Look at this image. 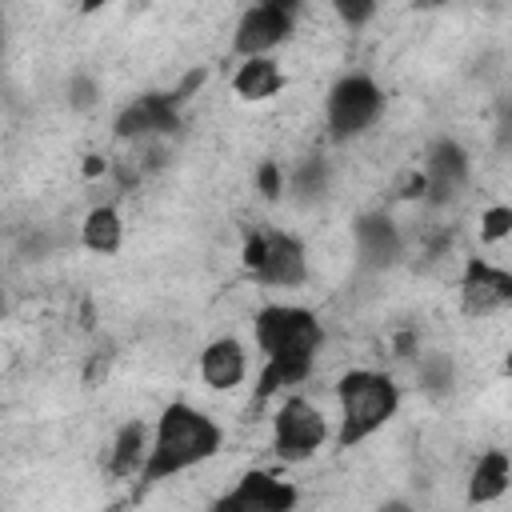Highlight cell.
<instances>
[{
  "mask_svg": "<svg viewBox=\"0 0 512 512\" xmlns=\"http://www.w3.org/2000/svg\"><path fill=\"white\" fill-rule=\"evenodd\" d=\"M252 336L264 356L256 400H268L280 388L304 384L312 376L316 352L324 344V324L304 304H264L252 316Z\"/></svg>",
  "mask_w": 512,
  "mask_h": 512,
  "instance_id": "6da1fadb",
  "label": "cell"
},
{
  "mask_svg": "<svg viewBox=\"0 0 512 512\" xmlns=\"http://www.w3.org/2000/svg\"><path fill=\"white\" fill-rule=\"evenodd\" d=\"M248 376V352L236 336H216L204 344L200 352V380L212 388V392H232L240 388Z\"/></svg>",
  "mask_w": 512,
  "mask_h": 512,
  "instance_id": "4fadbf2b",
  "label": "cell"
},
{
  "mask_svg": "<svg viewBox=\"0 0 512 512\" xmlns=\"http://www.w3.org/2000/svg\"><path fill=\"white\" fill-rule=\"evenodd\" d=\"M328 444V420L308 396H284L272 416V452L280 464H304Z\"/></svg>",
  "mask_w": 512,
  "mask_h": 512,
  "instance_id": "5b68a950",
  "label": "cell"
},
{
  "mask_svg": "<svg viewBox=\"0 0 512 512\" xmlns=\"http://www.w3.org/2000/svg\"><path fill=\"white\" fill-rule=\"evenodd\" d=\"M260 4H272V8H284V12H292V16H296V12L304 8V0H260Z\"/></svg>",
  "mask_w": 512,
  "mask_h": 512,
  "instance_id": "1f68e13d",
  "label": "cell"
},
{
  "mask_svg": "<svg viewBox=\"0 0 512 512\" xmlns=\"http://www.w3.org/2000/svg\"><path fill=\"white\" fill-rule=\"evenodd\" d=\"M104 4H108V0H80V12H84V16H92V12H100Z\"/></svg>",
  "mask_w": 512,
  "mask_h": 512,
  "instance_id": "836d02e7",
  "label": "cell"
},
{
  "mask_svg": "<svg viewBox=\"0 0 512 512\" xmlns=\"http://www.w3.org/2000/svg\"><path fill=\"white\" fill-rule=\"evenodd\" d=\"M496 144H500V148L512 144V96L500 100V108H496Z\"/></svg>",
  "mask_w": 512,
  "mask_h": 512,
  "instance_id": "f1b7e54d",
  "label": "cell"
},
{
  "mask_svg": "<svg viewBox=\"0 0 512 512\" xmlns=\"http://www.w3.org/2000/svg\"><path fill=\"white\" fill-rule=\"evenodd\" d=\"M80 244L96 256H116L124 244V216L116 204H92L80 220Z\"/></svg>",
  "mask_w": 512,
  "mask_h": 512,
  "instance_id": "e0dca14e",
  "label": "cell"
},
{
  "mask_svg": "<svg viewBox=\"0 0 512 512\" xmlns=\"http://www.w3.org/2000/svg\"><path fill=\"white\" fill-rule=\"evenodd\" d=\"M204 80H208V68H192V72H184V76H180V84H176V88H168V96L184 108V100H192V96L200 92V84H204Z\"/></svg>",
  "mask_w": 512,
  "mask_h": 512,
  "instance_id": "4316f807",
  "label": "cell"
},
{
  "mask_svg": "<svg viewBox=\"0 0 512 512\" xmlns=\"http://www.w3.org/2000/svg\"><path fill=\"white\" fill-rule=\"evenodd\" d=\"M252 280L268 284V288H300L308 280V248H304V240L296 232L272 228L264 264L252 272Z\"/></svg>",
  "mask_w": 512,
  "mask_h": 512,
  "instance_id": "7c38bea8",
  "label": "cell"
},
{
  "mask_svg": "<svg viewBox=\"0 0 512 512\" xmlns=\"http://www.w3.org/2000/svg\"><path fill=\"white\" fill-rule=\"evenodd\" d=\"M408 4H412L416 12H436V8H444L448 0H408Z\"/></svg>",
  "mask_w": 512,
  "mask_h": 512,
  "instance_id": "d6a6232c",
  "label": "cell"
},
{
  "mask_svg": "<svg viewBox=\"0 0 512 512\" xmlns=\"http://www.w3.org/2000/svg\"><path fill=\"white\" fill-rule=\"evenodd\" d=\"M284 188H288L284 168H280L276 160H260V164H256V192H260L264 200H280Z\"/></svg>",
  "mask_w": 512,
  "mask_h": 512,
  "instance_id": "603a6c76",
  "label": "cell"
},
{
  "mask_svg": "<svg viewBox=\"0 0 512 512\" xmlns=\"http://www.w3.org/2000/svg\"><path fill=\"white\" fill-rule=\"evenodd\" d=\"M104 172H108V156H96V152L84 156V176H88V180H92V176H104Z\"/></svg>",
  "mask_w": 512,
  "mask_h": 512,
  "instance_id": "4dcf8cb0",
  "label": "cell"
},
{
  "mask_svg": "<svg viewBox=\"0 0 512 512\" xmlns=\"http://www.w3.org/2000/svg\"><path fill=\"white\" fill-rule=\"evenodd\" d=\"M416 380H420V392H428V396H444V392H452V384H456V364H452V356L448 352H416Z\"/></svg>",
  "mask_w": 512,
  "mask_h": 512,
  "instance_id": "d6986e66",
  "label": "cell"
},
{
  "mask_svg": "<svg viewBox=\"0 0 512 512\" xmlns=\"http://www.w3.org/2000/svg\"><path fill=\"white\" fill-rule=\"evenodd\" d=\"M424 176H428V208H448L472 180V156L456 136H436L424 152Z\"/></svg>",
  "mask_w": 512,
  "mask_h": 512,
  "instance_id": "52a82bcc",
  "label": "cell"
},
{
  "mask_svg": "<svg viewBox=\"0 0 512 512\" xmlns=\"http://www.w3.org/2000/svg\"><path fill=\"white\" fill-rule=\"evenodd\" d=\"M292 32H296V16H292V12L256 0V4L236 20V28H232V52H236L240 60H248V56H268L272 48H280L284 40H292Z\"/></svg>",
  "mask_w": 512,
  "mask_h": 512,
  "instance_id": "9c48e42d",
  "label": "cell"
},
{
  "mask_svg": "<svg viewBox=\"0 0 512 512\" xmlns=\"http://www.w3.org/2000/svg\"><path fill=\"white\" fill-rule=\"evenodd\" d=\"M504 304H512V268H496L480 256H468L460 276V308L468 316H488Z\"/></svg>",
  "mask_w": 512,
  "mask_h": 512,
  "instance_id": "8fae6325",
  "label": "cell"
},
{
  "mask_svg": "<svg viewBox=\"0 0 512 512\" xmlns=\"http://www.w3.org/2000/svg\"><path fill=\"white\" fill-rule=\"evenodd\" d=\"M392 196H396V200H424V196H428V176H424V168H404V172L396 176V184H392Z\"/></svg>",
  "mask_w": 512,
  "mask_h": 512,
  "instance_id": "cb8c5ba5",
  "label": "cell"
},
{
  "mask_svg": "<svg viewBox=\"0 0 512 512\" xmlns=\"http://www.w3.org/2000/svg\"><path fill=\"white\" fill-rule=\"evenodd\" d=\"M264 252H268V232H248L244 236V248H240V264L248 272H256L264 264Z\"/></svg>",
  "mask_w": 512,
  "mask_h": 512,
  "instance_id": "484cf974",
  "label": "cell"
},
{
  "mask_svg": "<svg viewBox=\"0 0 512 512\" xmlns=\"http://www.w3.org/2000/svg\"><path fill=\"white\" fill-rule=\"evenodd\" d=\"M508 484H512V456L500 448H488L476 456L468 472V504H492L508 492Z\"/></svg>",
  "mask_w": 512,
  "mask_h": 512,
  "instance_id": "9a60e30c",
  "label": "cell"
},
{
  "mask_svg": "<svg viewBox=\"0 0 512 512\" xmlns=\"http://www.w3.org/2000/svg\"><path fill=\"white\" fill-rule=\"evenodd\" d=\"M100 96H104V88H100V80L92 72H72L68 84H64V104L72 112H92L100 104Z\"/></svg>",
  "mask_w": 512,
  "mask_h": 512,
  "instance_id": "ffe728a7",
  "label": "cell"
},
{
  "mask_svg": "<svg viewBox=\"0 0 512 512\" xmlns=\"http://www.w3.org/2000/svg\"><path fill=\"white\" fill-rule=\"evenodd\" d=\"M148 448H152V436H148L144 420L120 424L116 436H112V448H108V476L112 480H140Z\"/></svg>",
  "mask_w": 512,
  "mask_h": 512,
  "instance_id": "5bb4252c",
  "label": "cell"
},
{
  "mask_svg": "<svg viewBox=\"0 0 512 512\" xmlns=\"http://www.w3.org/2000/svg\"><path fill=\"white\" fill-rule=\"evenodd\" d=\"M300 504V492L296 484L280 480L276 472H264V468H252L236 480L232 492H224L216 500V512H288Z\"/></svg>",
  "mask_w": 512,
  "mask_h": 512,
  "instance_id": "ba28073f",
  "label": "cell"
},
{
  "mask_svg": "<svg viewBox=\"0 0 512 512\" xmlns=\"http://www.w3.org/2000/svg\"><path fill=\"white\" fill-rule=\"evenodd\" d=\"M184 124L180 116V104L168 96V92H144L136 100H128L116 120H112V136L116 140H160V136H176Z\"/></svg>",
  "mask_w": 512,
  "mask_h": 512,
  "instance_id": "8992f818",
  "label": "cell"
},
{
  "mask_svg": "<svg viewBox=\"0 0 512 512\" xmlns=\"http://www.w3.org/2000/svg\"><path fill=\"white\" fill-rule=\"evenodd\" d=\"M512 236V204H488L480 212V240L484 244H500Z\"/></svg>",
  "mask_w": 512,
  "mask_h": 512,
  "instance_id": "44dd1931",
  "label": "cell"
},
{
  "mask_svg": "<svg viewBox=\"0 0 512 512\" xmlns=\"http://www.w3.org/2000/svg\"><path fill=\"white\" fill-rule=\"evenodd\" d=\"M224 444V432L220 424L188 404V400H172L160 408L156 416V428H152V448H148V460H144V472H140V488H156L204 460H212Z\"/></svg>",
  "mask_w": 512,
  "mask_h": 512,
  "instance_id": "7a4b0ae2",
  "label": "cell"
},
{
  "mask_svg": "<svg viewBox=\"0 0 512 512\" xmlns=\"http://www.w3.org/2000/svg\"><path fill=\"white\" fill-rule=\"evenodd\" d=\"M52 244H56L52 236H44V232H32V236L24 240V252H28L32 260H44V256L52 252Z\"/></svg>",
  "mask_w": 512,
  "mask_h": 512,
  "instance_id": "f546056e",
  "label": "cell"
},
{
  "mask_svg": "<svg viewBox=\"0 0 512 512\" xmlns=\"http://www.w3.org/2000/svg\"><path fill=\"white\" fill-rule=\"evenodd\" d=\"M336 404H340L336 444L356 448L400 412V384L380 368H348L336 380Z\"/></svg>",
  "mask_w": 512,
  "mask_h": 512,
  "instance_id": "3957f363",
  "label": "cell"
},
{
  "mask_svg": "<svg viewBox=\"0 0 512 512\" xmlns=\"http://www.w3.org/2000/svg\"><path fill=\"white\" fill-rule=\"evenodd\" d=\"M416 352H420V332L416 328H400L396 336H392V356H400V360H416Z\"/></svg>",
  "mask_w": 512,
  "mask_h": 512,
  "instance_id": "83f0119b",
  "label": "cell"
},
{
  "mask_svg": "<svg viewBox=\"0 0 512 512\" xmlns=\"http://www.w3.org/2000/svg\"><path fill=\"white\" fill-rule=\"evenodd\" d=\"M112 360H116L112 344H100V352L92 348V352H88V360H84V384H88V388H100V384L108 380V368H112Z\"/></svg>",
  "mask_w": 512,
  "mask_h": 512,
  "instance_id": "d4e9b609",
  "label": "cell"
},
{
  "mask_svg": "<svg viewBox=\"0 0 512 512\" xmlns=\"http://www.w3.org/2000/svg\"><path fill=\"white\" fill-rule=\"evenodd\" d=\"M384 112V88L368 76V72H348L340 76L328 96H324V128L328 140L348 144L356 136H364Z\"/></svg>",
  "mask_w": 512,
  "mask_h": 512,
  "instance_id": "277c9868",
  "label": "cell"
},
{
  "mask_svg": "<svg viewBox=\"0 0 512 512\" xmlns=\"http://www.w3.org/2000/svg\"><path fill=\"white\" fill-rule=\"evenodd\" d=\"M332 4V12H336V20L344 24V28H364V24H372V16H376V8H380V0H328Z\"/></svg>",
  "mask_w": 512,
  "mask_h": 512,
  "instance_id": "7402d4cb",
  "label": "cell"
},
{
  "mask_svg": "<svg viewBox=\"0 0 512 512\" xmlns=\"http://www.w3.org/2000/svg\"><path fill=\"white\" fill-rule=\"evenodd\" d=\"M284 84H288V76H284V68L272 56H248L232 72V92L240 100H256V104L272 100L276 92H284Z\"/></svg>",
  "mask_w": 512,
  "mask_h": 512,
  "instance_id": "2e32d148",
  "label": "cell"
},
{
  "mask_svg": "<svg viewBox=\"0 0 512 512\" xmlns=\"http://www.w3.org/2000/svg\"><path fill=\"white\" fill-rule=\"evenodd\" d=\"M328 184H332V168L324 156H304L288 172V196L296 204H320L328 196Z\"/></svg>",
  "mask_w": 512,
  "mask_h": 512,
  "instance_id": "ac0fdd59",
  "label": "cell"
},
{
  "mask_svg": "<svg viewBox=\"0 0 512 512\" xmlns=\"http://www.w3.org/2000/svg\"><path fill=\"white\" fill-rule=\"evenodd\" d=\"M352 244H356V264L368 272H384V268L400 264V256H404V232L380 208L360 212L352 220Z\"/></svg>",
  "mask_w": 512,
  "mask_h": 512,
  "instance_id": "30bf717a",
  "label": "cell"
}]
</instances>
